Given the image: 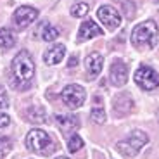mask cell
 <instances>
[{
	"mask_svg": "<svg viewBox=\"0 0 159 159\" xmlns=\"http://www.w3.org/2000/svg\"><path fill=\"white\" fill-rule=\"evenodd\" d=\"M35 75V62L28 50H21L12 61V87L26 88Z\"/></svg>",
	"mask_w": 159,
	"mask_h": 159,
	"instance_id": "6da1fadb",
	"label": "cell"
},
{
	"mask_svg": "<svg viewBox=\"0 0 159 159\" xmlns=\"http://www.w3.org/2000/svg\"><path fill=\"white\" fill-rule=\"evenodd\" d=\"M131 43L137 48H154L157 43V24L154 21H143L131 31Z\"/></svg>",
	"mask_w": 159,
	"mask_h": 159,
	"instance_id": "7a4b0ae2",
	"label": "cell"
},
{
	"mask_svg": "<svg viewBox=\"0 0 159 159\" xmlns=\"http://www.w3.org/2000/svg\"><path fill=\"white\" fill-rule=\"evenodd\" d=\"M26 147L40 156H48L54 151V140L50 139L47 131L35 128L26 135Z\"/></svg>",
	"mask_w": 159,
	"mask_h": 159,
	"instance_id": "3957f363",
	"label": "cell"
},
{
	"mask_svg": "<svg viewBox=\"0 0 159 159\" xmlns=\"http://www.w3.org/2000/svg\"><path fill=\"white\" fill-rule=\"evenodd\" d=\"M149 142V137L143 133V131L140 130H135L131 131L130 137H128L126 140H121V142H118V151L121 152L123 156H128V157H133V156H137L140 151H142V147L145 145V143Z\"/></svg>",
	"mask_w": 159,
	"mask_h": 159,
	"instance_id": "277c9868",
	"label": "cell"
},
{
	"mask_svg": "<svg viewBox=\"0 0 159 159\" xmlns=\"http://www.w3.org/2000/svg\"><path fill=\"white\" fill-rule=\"evenodd\" d=\"M61 97H62V102L69 109H78L80 106H83L85 99H87V92H85V88L81 85L73 83V85H68V87L64 88Z\"/></svg>",
	"mask_w": 159,
	"mask_h": 159,
	"instance_id": "5b68a950",
	"label": "cell"
},
{
	"mask_svg": "<svg viewBox=\"0 0 159 159\" xmlns=\"http://www.w3.org/2000/svg\"><path fill=\"white\" fill-rule=\"evenodd\" d=\"M135 83L143 90H154L159 87V75L149 66H140L135 71Z\"/></svg>",
	"mask_w": 159,
	"mask_h": 159,
	"instance_id": "8992f818",
	"label": "cell"
},
{
	"mask_svg": "<svg viewBox=\"0 0 159 159\" xmlns=\"http://www.w3.org/2000/svg\"><path fill=\"white\" fill-rule=\"evenodd\" d=\"M36 17H38V11L35 7H30V5H21L12 14V21H14V26L17 30L28 28Z\"/></svg>",
	"mask_w": 159,
	"mask_h": 159,
	"instance_id": "52a82bcc",
	"label": "cell"
},
{
	"mask_svg": "<svg viewBox=\"0 0 159 159\" xmlns=\"http://www.w3.org/2000/svg\"><path fill=\"white\" fill-rule=\"evenodd\" d=\"M97 17H99V21L109 30V31L118 30L119 24H121V16H119V12L116 11L114 7H111V5H102V7H99Z\"/></svg>",
	"mask_w": 159,
	"mask_h": 159,
	"instance_id": "ba28073f",
	"label": "cell"
},
{
	"mask_svg": "<svg viewBox=\"0 0 159 159\" xmlns=\"http://www.w3.org/2000/svg\"><path fill=\"white\" fill-rule=\"evenodd\" d=\"M109 80L114 87H123L128 80V66L123 61H114L109 69Z\"/></svg>",
	"mask_w": 159,
	"mask_h": 159,
	"instance_id": "9c48e42d",
	"label": "cell"
},
{
	"mask_svg": "<svg viewBox=\"0 0 159 159\" xmlns=\"http://www.w3.org/2000/svg\"><path fill=\"white\" fill-rule=\"evenodd\" d=\"M102 28H100L97 23H93L92 19H87L85 23H81L78 31V42H83V40H90L93 36H102Z\"/></svg>",
	"mask_w": 159,
	"mask_h": 159,
	"instance_id": "30bf717a",
	"label": "cell"
},
{
	"mask_svg": "<svg viewBox=\"0 0 159 159\" xmlns=\"http://www.w3.org/2000/svg\"><path fill=\"white\" fill-rule=\"evenodd\" d=\"M102 64H104V57L97 52H92L90 56L85 59V69H87L88 76L90 78H95V76L100 75L102 71Z\"/></svg>",
	"mask_w": 159,
	"mask_h": 159,
	"instance_id": "8fae6325",
	"label": "cell"
},
{
	"mask_svg": "<svg viewBox=\"0 0 159 159\" xmlns=\"http://www.w3.org/2000/svg\"><path fill=\"white\" fill-rule=\"evenodd\" d=\"M56 123L62 133H73L80 128V119L71 114H59L56 118Z\"/></svg>",
	"mask_w": 159,
	"mask_h": 159,
	"instance_id": "7c38bea8",
	"label": "cell"
},
{
	"mask_svg": "<svg viewBox=\"0 0 159 159\" xmlns=\"http://www.w3.org/2000/svg\"><path fill=\"white\" fill-rule=\"evenodd\" d=\"M64 54H66V47H64L62 43L52 45V47L43 54V61L48 66H56V64H59L61 61L64 59Z\"/></svg>",
	"mask_w": 159,
	"mask_h": 159,
	"instance_id": "4fadbf2b",
	"label": "cell"
},
{
	"mask_svg": "<svg viewBox=\"0 0 159 159\" xmlns=\"http://www.w3.org/2000/svg\"><path fill=\"white\" fill-rule=\"evenodd\" d=\"M38 35H40V38L45 40V42H54V40L59 36V30H57L56 26H52L50 23H43L38 28Z\"/></svg>",
	"mask_w": 159,
	"mask_h": 159,
	"instance_id": "5bb4252c",
	"label": "cell"
},
{
	"mask_svg": "<svg viewBox=\"0 0 159 159\" xmlns=\"http://www.w3.org/2000/svg\"><path fill=\"white\" fill-rule=\"evenodd\" d=\"M14 43H16V36L12 35L11 30H7V28L0 30V47L7 50V48L14 47Z\"/></svg>",
	"mask_w": 159,
	"mask_h": 159,
	"instance_id": "9a60e30c",
	"label": "cell"
},
{
	"mask_svg": "<svg viewBox=\"0 0 159 159\" xmlns=\"http://www.w3.org/2000/svg\"><path fill=\"white\" fill-rule=\"evenodd\" d=\"M90 118H92V121H93V123H99V125H102L104 121H106V111H104V107L100 106V102H99V106L95 104V106L92 107Z\"/></svg>",
	"mask_w": 159,
	"mask_h": 159,
	"instance_id": "2e32d148",
	"label": "cell"
},
{
	"mask_svg": "<svg viewBox=\"0 0 159 159\" xmlns=\"http://www.w3.org/2000/svg\"><path fill=\"white\" fill-rule=\"evenodd\" d=\"M26 114H28L30 121H33V123H42V121H45V109H42V107H31L26 111Z\"/></svg>",
	"mask_w": 159,
	"mask_h": 159,
	"instance_id": "e0dca14e",
	"label": "cell"
},
{
	"mask_svg": "<svg viewBox=\"0 0 159 159\" xmlns=\"http://www.w3.org/2000/svg\"><path fill=\"white\" fill-rule=\"evenodd\" d=\"M87 14H88V4H85V2L75 4L71 7V16L73 17H85Z\"/></svg>",
	"mask_w": 159,
	"mask_h": 159,
	"instance_id": "ac0fdd59",
	"label": "cell"
},
{
	"mask_svg": "<svg viewBox=\"0 0 159 159\" xmlns=\"http://www.w3.org/2000/svg\"><path fill=\"white\" fill-rule=\"evenodd\" d=\"M81 147H83V140H81V137L80 135H71L69 137V140H68L69 152H78Z\"/></svg>",
	"mask_w": 159,
	"mask_h": 159,
	"instance_id": "d6986e66",
	"label": "cell"
},
{
	"mask_svg": "<svg viewBox=\"0 0 159 159\" xmlns=\"http://www.w3.org/2000/svg\"><path fill=\"white\" fill-rule=\"evenodd\" d=\"M12 149V140L5 135H0V156H5Z\"/></svg>",
	"mask_w": 159,
	"mask_h": 159,
	"instance_id": "ffe728a7",
	"label": "cell"
},
{
	"mask_svg": "<svg viewBox=\"0 0 159 159\" xmlns=\"http://www.w3.org/2000/svg\"><path fill=\"white\" fill-rule=\"evenodd\" d=\"M7 107H9L7 93H5V90L2 88V85H0V109H7Z\"/></svg>",
	"mask_w": 159,
	"mask_h": 159,
	"instance_id": "44dd1931",
	"label": "cell"
},
{
	"mask_svg": "<svg viewBox=\"0 0 159 159\" xmlns=\"http://www.w3.org/2000/svg\"><path fill=\"white\" fill-rule=\"evenodd\" d=\"M9 123H11V118H9L7 114H2V112H0V128L7 126Z\"/></svg>",
	"mask_w": 159,
	"mask_h": 159,
	"instance_id": "7402d4cb",
	"label": "cell"
},
{
	"mask_svg": "<svg viewBox=\"0 0 159 159\" xmlns=\"http://www.w3.org/2000/svg\"><path fill=\"white\" fill-rule=\"evenodd\" d=\"M69 66H76V57H71V59H69Z\"/></svg>",
	"mask_w": 159,
	"mask_h": 159,
	"instance_id": "603a6c76",
	"label": "cell"
},
{
	"mask_svg": "<svg viewBox=\"0 0 159 159\" xmlns=\"http://www.w3.org/2000/svg\"><path fill=\"white\" fill-rule=\"evenodd\" d=\"M57 159H68V157H66V156H61V157H57Z\"/></svg>",
	"mask_w": 159,
	"mask_h": 159,
	"instance_id": "cb8c5ba5",
	"label": "cell"
}]
</instances>
